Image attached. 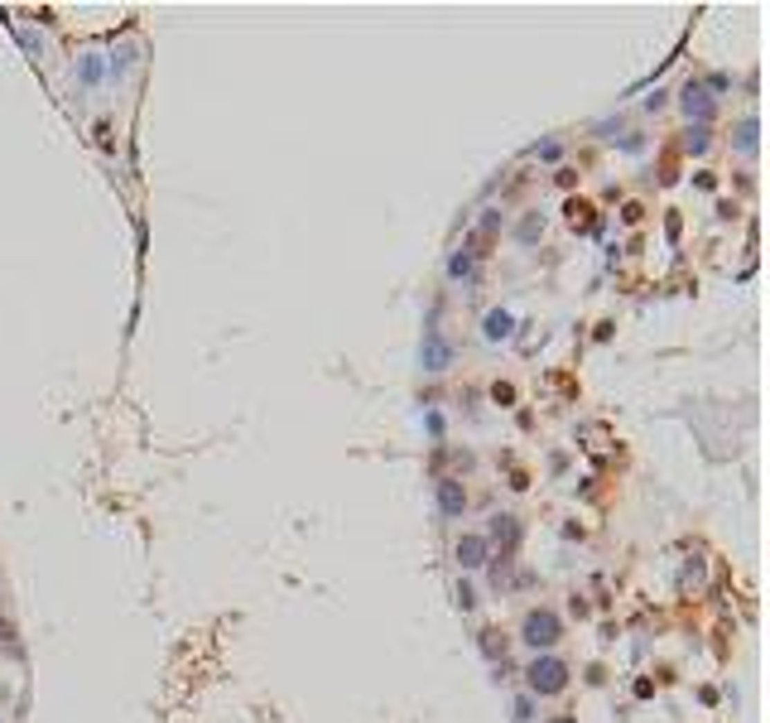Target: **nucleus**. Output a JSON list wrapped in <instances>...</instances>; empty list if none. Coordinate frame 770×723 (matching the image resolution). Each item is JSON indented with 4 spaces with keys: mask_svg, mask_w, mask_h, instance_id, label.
Wrapping results in <instances>:
<instances>
[{
    "mask_svg": "<svg viewBox=\"0 0 770 723\" xmlns=\"http://www.w3.org/2000/svg\"><path fill=\"white\" fill-rule=\"evenodd\" d=\"M564 680H568V670H564L559 661H535V665H530V690H535V695H559Z\"/></svg>",
    "mask_w": 770,
    "mask_h": 723,
    "instance_id": "1",
    "label": "nucleus"
},
{
    "mask_svg": "<svg viewBox=\"0 0 770 723\" xmlns=\"http://www.w3.org/2000/svg\"><path fill=\"white\" fill-rule=\"evenodd\" d=\"M525 641L530 646H554L559 641V618L554 613H530L525 618Z\"/></svg>",
    "mask_w": 770,
    "mask_h": 723,
    "instance_id": "2",
    "label": "nucleus"
},
{
    "mask_svg": "<svg viewBox=\"0 0 770 723\" xmlns=\"http://www.w3.org/2000/svg\"><path fill=\"white\" fill-rule=\"evenodd\" d=\"M481 555H486V540L481 535H467V540H458V564H467V569H477Z\"/></svg>",
    "mask_w": 770,
    "mask_h": 723,
    "instance_id": "3",
    "label": "nucleus"
},
{
    "mask_svg": "<svg viewBox=\"0 0 770 723\" xmlns=\"http://www.w3.org/2000/svg\"><path fill=\"white\" fill-rule=\"evenodd\" d=\"M463 502H467V497H463V487H458V482H443V487H438V507H443L448 516H458V512H463Z\"/></svg>",
    "mask_w": 770,
    "mask_h": 723,
    "instance_id": "4",
    "label": "nucleus"
},
{
    "mask_svg": "<svg viewBox=\"0 0 770 723\" xmlns=\"http://www.w3.org/2000/svg\"><path fill=\"white\" fill-rule=\"evenodd\" d=\"M505 333H510V318H505V313H491V318H486V338H505Z\"/></svg>",
    "mask_w": 770,
    "mask_h": 723,
    "instance_id": "5",
    "label": "nucleus"
}]
</instances>
